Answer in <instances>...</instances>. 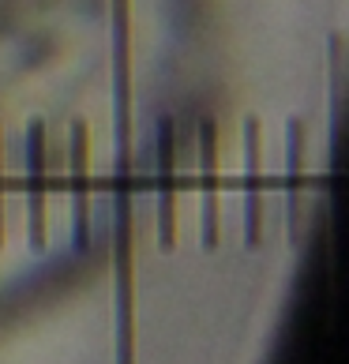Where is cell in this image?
I'll list each match as a JSON object with an SVG mask.
<instances>
[{"mask_svg":"<svg viewBox=\"0 0 349 364\" xmlns=\"http://www.w3.org/2000/svg\"><path fill=\"white\" fill-rule=\"evenodd\" d=\"M87 158H90V128L83 117L72 120V136H68V161H72V233H75V248L87 252L90 248V173H87Z\"/></svg>","mask_w":349,"mask_h":364,"instance_id":"3","label":"cell"},{"mask_svg":"<svg viewBox=\"0 0 349 364\" xmlns=\"http://www.w3.org/2000/svg\"><path fill=\"white\" fill-rule=\"evenodd\" d=\"M177 245V139L173 120H158V248L173 252Z\"/></svg>","mask_w":349,"mask_h":364,"instance_id":"1","label":"cell"},{"mask_svg":"<svg viewBox=\"0 0 349 364\" xmlns=\"http://www.w3.org/2000/svg\"><path fill=\"white\" fill-rule=\"evenodd\" d=\"M26 173H31V245L45 248L49 240V136L45 120H31L26 132Z\"/></svg>","mask_w":349,"mask_h":364,"instance_id":"2","label":"cell"},{"mask_svg":"<svg viewBox=\"0 0 349 364\" xmlns=\"http://www.w3.org/2000/svg\"><path fill=\"white\" fill-rule=\"evenodd\" d=\"M0 154H4V136H0ZM0 245H4V177H0Z\"/></svg>","mask_w":349,"mask_h":364,"instance_id":"7","label":"cell"},{"mask_svg":"<svg viewBox=\"0 0 349 364\" xmlns=\"http://www.w3.org/2000/svg\"><path fill=\"white\" fill-rule=\"evenodd\" d=\"M263 139L259 117L245 120V240L248 248H259L263 237Z\"/></svg>","mask_w":349,"mask_h":364,"instance_id":"4","label":"cell"},{"mask_svg":"<svg viewBox=\"0 0 349 364\" xmlns=\"http://www.w3.org/2000/svg\"><path fill=\"white\" fill-rule=\"evenodd\" d=\"M199 166H203V248H218V124L214 117L199 128Z\"/></svg>","mask_w":349,"mask_h":364,"instance_id":"5","label":"cell"},{"mask_svg":"<svg viewBox=\"0 0 349 364\" xmlns=\"http://www.w3.org/2000/svg\"><path fill=\"white\" fill-rule=\"evenodd\" d=\"M301 196H304V124L289 120L286 128V222L289 237H297L301 225Z\"/></svg>","mask_w":349,"mask_h":364,"instance_id":"6","label":"cell"}]
</instances>
